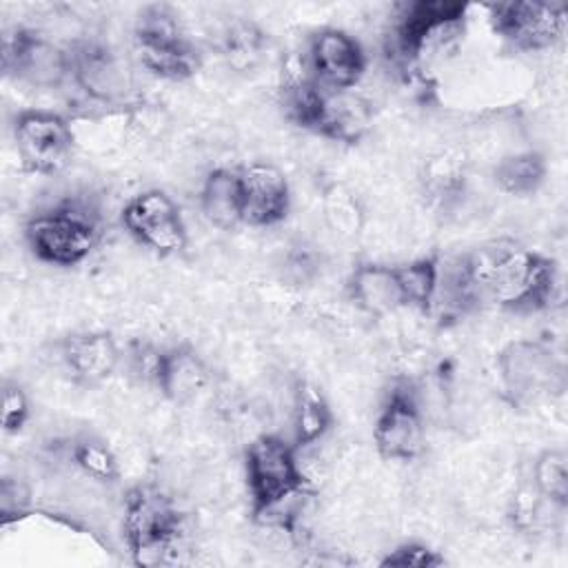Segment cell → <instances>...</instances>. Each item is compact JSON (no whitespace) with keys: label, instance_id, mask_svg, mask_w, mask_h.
Masks as SVG:
<instances>
[{"label":"cell","instance_id":"obj_1","mask_svg":"<svg viewBox=\"0 0 568 568\" xmlns=\"http://www.w3.org/2000/svg\"><path fill=\"white\" fill-rule=\"evenodd\" d=\"M559 291L557 262L513 240H493L442 262L435 308L442 320H462L484 306L510 315L546 311Z\"/></svg>","mask_w":568,"mask_h":568},{"label":"cell","instance_id":"obj_2","mask_svg":"<svg viewBox=\"0 0 568 568\" xmlns=\"http://www.w3.org/2000/svg\"><path fill=\"white\" fill-rule=\"evenodd\" d=\"M297 455L295 444L275 433H264L246 446L244 479L251 517L257 524L293 530L295 504L311 495V481Z\"/></svg>","mask_w":568,"mask_h":568},{"label":"cell","instance_id":"obj_3","mask_svg":"<svg viewBox=\"0 0 568 568\" xmlns=\"http://www.w3.org/2000/svg\"><path fill=\"white\" fill-rule=\"evenodd\" d=\"M468 2L410 0L395 7L386 33V58L402 71H422L426 62L453 51L466 33Z\"/></svg>","mask_w":568,"mask_h":568},{"label":"cell","instance_id":"obj_4","mask_svg":"<svg viewBox=\"0 0 568 568\" xmlns=\"http://www.w3.org/2000/svg\"><path fill=\"white\" fill-rule=\"evenodd\" d=\"M282 111L297 129L348 146L359 144L373 124V111L364 98L324 89L308 73L282 84Z\"/></svg>","mask_w":568,"mask_h":568},{"label":"cell","instance_id":"obj_5","mask_svg":"<svg viewBox=\"0 0 568 568\" xmlns=\"http://www.w3.org/2000/svg\"><path fill=\"white\" fill-rule=\"evenodd\" d=\"M31 255L49 266L71 268L82 264L100 242L98 211L78 197H64L33 211L22 229Z\"/></svg>","mask_w":568,"mask_h":568},{"label":"cell","instance_id":"obj_6","mask_svg":"<svg viewBox=\"0 0 568 568\" xmlns=\"http://www.w3.org/2000/svg\"><path fill=\"white\" fill-rule=\"evenodd\" d=\"M495 371L504 402L517 410L561 397L566 390L564 359L541 339L506 342L495 355Z\"/></svg>","mask_w":568,"mask_h":568},{"label":"cell","instance_id":"obj_7","mask_svg":"<svg viewBox=\"0 0 568 568\" xmlns=\"http://www.w3.org/2000/svg\"><path fill=\"white\" fill-rule=\"evenodd\" d=\"M184 530L173 497L153 484H135L124 495L122 535L138 566L164 564Z\"/></svg>","mask_w":568,"mask_h":568},{"label":"cell","instance_id":"obj_8","mask_svg":"<svg viewBox=\"0 0 568 568\" xmlns=\"http://www.w3.org/2000/svg\"><path fill=\"white\" fill-rule=\"evenodd\" d=\"M133 49L140 64L160 80L182 82L202 67L197 47L184 33L178 13L166 4H149L138 13Z\"/></svg>","mask_w":568,"mask_h":568},{"label":"cell","instance_id":"obj_9","mask_svg":"<svg viewBox=\"0 0 568 568\" xmlns=\"http://www.w3.org/2000/svg\"><path fill=\"white\" fill-rule=\"evenodd\" d=\"M373 442L386 462H413L424 450L426 424L413 379L395 377L384 390L373 424Z\"/></svg>","mask_w":568,"mask_h":568},{"label":"cell","instance_id":"obj_10","mask_svg":"<svg viewBox=\"0 0 568 568\" xmlns=\"http://www.w3.org/2000/svg\"><path fill=\"white\" fill-rule=\"evenodd\" d=\"M493 33L510 49L539 53L552 49L566 33L568 9L564 2L504 0L484 4Z\"/></svg>","mask_w":568,"mask_h":568},{"label":"cell","instance_id":"obj_11","mask_svg":"<svg viewBox=\"0 0 568 568\" xmlns=\"http://www.w3.org/2000/svg\"><path fill=\"white\" fill-rule=\"evenodd\" d=\"M13 142L27 173L53 175L62 171L75 146L71 122L49 109H24L13 118Z\"/></svg>","mask_w":568,"mask_h":568},{"label":"cell","instance_id":"obj_12","mask_svg":"<svg viewBox=\"0 0 568 568\" xmlns=\"http://www.w3.org/2000/svg\"><path fill=\"white\" fill-rule=\"evenodd\" d=\"M2 71L20 84L51 91L71 80L69 51L31 27H13L2 38Z\"/></svg>","mask_w":568,"mask_h":568},{"label":"cell","instance_id":"obj_13","mask_svg":"<svg viewBox=\"0 0 568 568\" xmlns=\"http://www.w3.org/2000/svg\"><path fill=\"white\" fill-rule=\"evenodd\" d=\"M124 231L144 248L160 257L178 255L186 246V224L175 200L160 191L149 189L133 195L120 213Z\"/></svg>","mask_w":568,"mask_h":568},{"label":"cell","instance_id":"obj_14","mask_svg":"<svg viewBox=\"0 0 568 568\" xmlns=\"http://www.w3.org/2000/svg\"><path fill=\"white\" fill-rule=\"evenodd\" d=\"M71 82L93 102L120 104L131 93V73L115 49L100 38L67 44Z\"/></svg>","mask_w":568,"mask_h":568},{"label":"cell","instance_id":"obj_15","mask_svg":"<svg viewBox=\"0 0 568 568\" xmlns=\"http://www.w3.org/2000/svg\"><path fill=\"white\" fill-rule=\"evenodd\" d=\"M368 67L362 42L344 29L322 27L308 38L306 73L333 91H353Z\"/></svg>","mask_w":568,"mask_h":568},{"label":"cell","instance_id":"obj_16","mask_svg":"<svg viewBox=\"0 0 568 568\" xmlns=\"http://www.w3.org/2000/svg\"><path fill=\"white\" fill-rule=\"evenodd\" d=\"M58 355L71 382L82 388L106 384L122 362V348L109 331L69 333L58 342Z\"/></svg>","mask_w":568,"mask_h":568},{"label":"cell","instance_id":"obj_17","mask_svg":"<svg viewBox=\"0 0 568 568\" xmlns=\"http://www.w3.org/2000/svg\"><path fill=\"white\" fill-rule=\"evenodd\" d=\"M242 224L253 229L277 226L291 211V186L282 169L255 162L240 171Z\"/></svg>","mask_w":568,"mask_h":568},{"label":"cell","instance_id":"obj_18","mask_svg":"<svg viewBox=\"0 0 568 568\" xmlns=\"http://www.w3.org/2000/svg\"><path fill=\"white\" fill-rule=\"evenodd\" d=\"M211 382V368L189 342L160 346L153 373L155 390L175 406L195 402Z\"/></svg>","mask_w":568,"mask_h":568},{"label":"cell","instance_id":"obj_19","mask_svg":"<svg viewBox=\"0 0 568 568\" xmlns=\"http://www.w3.org/2000/svg\"><path fill=\"white\" fill-rule=\"evenodd\" d=\"M470 173L468 155L457 146H442L428 153L417 173L419 191L428 206L439 213L453 211L466 195Z\"/></svg>","mask_w":568,"mask_h":568},{"label":"cell","instance_id":"obj_20","mask_svg":"<svg viewBox=\"0 0 568 568\" xmlns=\"http://www.w3.org/2000/svg\"><path fill=\"white\" fill-rule=\"evenodd\" d=\"M346 291L351 302L371 317H386L404 308L395 266L379 262H359L353 266Z\"/></svg>","mask_w":568,"mask_h":568},{"label":"cell","instance_id":"obj_21","mask_svg":"<svg viewBox=\"0 0 568 568\" xmlns=\"http://www.w3.org/2000/svg\"><path fill=\"white\" fill-rule=\"evenodd\" d=\"M335 426V413L322 393L308 379H300L293 390V408H291V442L297 450L308 448L324 439Z\"/></svg>","mask_w":568,"mask_h":568},{"label":"cell","instance_id":"obj_22","mask_svg":"<svg viewBox=\"0 0 568 568\" xmlns=\"http://www.w3.org/2000/svg\"><path fill=\"white\" fill-rule=\"evenodd\" d=\"M200 211L204 220L220 229L233 231L242 224V178L240 171L217 166L206 173L200 189Z\"/></svg>","mask_w":568,"mask_h":568},{"label":"cell","instance_id":"obj_23","mask_svg":"<svg viewBox=\"0 0 568 568\" xmlns=\"http://www.w3.org/2000/svg\"><path fill=\"white\" fill-rule=\"evenodd\" d=\"M548 180V160L541 151H515L493 166L495 186L513 197L535 195Z\"/></svg>","mask_w":568,"mask_h":568},{"label":"cell","instance_id":"obj_24","mask_svg":"<svg viewBox=\"0 0 568 568\" xmlns=\"http://www.w3.org/2000/svg\"><path fill=\"white\" fill-rule=\"evenodd\" d=\"M322 217L328 231L342 242L357 240L366 224L359 195L344 182H328L322 189Z\"/></svg>","mask_w":568,"mask_h":568},{"label":"cell","instance_id":"obj_25","mask_svg":"<svg viewBox=\"0 0 568 568\" xmlns=\"http://www.w3.org/2000/svg\"><path fill=\"white\" fill-rule=\"evenodd\" d=\"M439 271L442 257L437 253H428L395 266L404 308H415L419 313L433 311L439 286Z\"/></svg>","mask_w":568,"mask_h":568},{"label":"cell","instance_id":"obj_26","mask_svg":"<svg viewBox=\"0 0 568 568\" xmlns=\"http://www.w3.org/2000/svg\"><path fill=\"white\" fill-rule=\"evenodd\" d=\"M271 47L268 33L253 20H235L222 36V58L237 73L255 71Z\"/></svg>","mask_w":568,"mask_h":568},{"label":"cell","instance_id":"obj_27","mask_svg":"<svg viewBox=\"0 0 568 568\" xmlns=\"http://www.w3.org/2000/svg\"><path fill=\"white\" fill-rule=\"evenodd\" d=\"M69 453H71V462L93 481H100V484L120 481L122 477L120 462L102 437L91 433H80L71 439Z\"/></svg>","mask_w":568,"mask_h":568},{"label":"cell","instance_id":"obj_28","mask_svg":"<svg viewBox=\"0 0 568 568\" xmlns=\"http://www.w3.org/2000/svg\"><path fill=\"white\" fill-rule=\"evenodd\" d=\"M532 488L550 506H568V455L564 448H544L532 462Z\"/></svg>","mask_w":568,"mask_h":568},{"label":"cell","instance_id":"obj_29","mask_svg":"<svg viewBox=\"0 0 568 568\" xmlns=\"http://www.w3.org/2000/svg\"><path fill=\"white\" fill-rule=\"evenodd\" d=\"M444 564L446 557L422 541H404L379 559V566L384 568H439Z\"/></svg>","mask_w":568,"mask_h":568},{"label":"cell","instance_id":"obj_30","mask_svg":"<svg viewBox=\"0 0 568 568\" xmlns=\"http://www.w3.org/2000/svg\"><path fill=\"white\" fill-rule=\"evenodd\" d=\"M29 417H31V404H29L24 388L13 379H4V384H2V430L7 435L20 433L24 428V424L29 422Z\"/></svg>","mask_w":568,"mask_h":568},{"label":"cell","instance_id":"obj_31","mask_svg":"<svg viewBox=\"0 0 568 568\" xmlns=\"http://www.w3.org/2000/svg\"><path fill=\"white\" fill-rule=\"evenodd\" d=\"M24 504H27V495L24 493L20 495L18 481H11L9 477H4L2 488H0V519H2V526H9L18 517H22Z\"/></svg>","mask_w":568,"mask_h":568}]
</instances>
